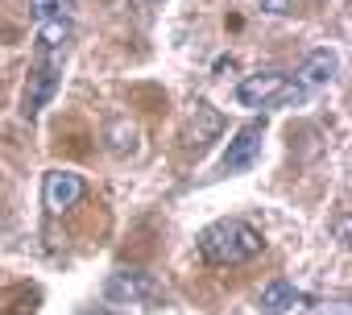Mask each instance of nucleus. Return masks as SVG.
Masks as SVG:
<instances>
[{"mask_svg": "<svg viewBox=\"0 0 352 315\" xmlns=\"http://www.w3.org/2000/svg\"><path fill=\"white\" fill-rule=\"evenodd\" d=\"M220 129H224V116H220L208 100H199V104H195V116H191V129H187V149L204 153L208 141L220 137Z\"/></svg>", "mask_w": 352, "mask_h": 315, "instance_id": "7", "label": "nucleus"}, {"mask_svg": "<svg viewBox=\"0 0 352 315\" xmlns=\"http://www.w3.org/2000/svg\"><path fill=\"white\" fill-rule=\"evenodd\" d=\"M307 315H348V303H323V307H311Z\"/></svg>", "mask_w": 352, "mask_h": 315, "instance_id": "13", "label": "nucleus"}, {"mask_svg": "<svg viewBox=\"0 0 352 315\" xmlns=\"http://www.w3.org/2000/svg\"><path fill=\"white\" fill-rule=\"evenodd\" d=\"M30 13H34V21L71 17V13H75V0H30Z\"/></svg>", "mask_w": 352, "mask_h": 315, "instance_id": "12", "label": "nucleus"}, {"mask_svg": "<svg viewBox=\"0 0 352 315\" xmlns=\"http://www.w3.org/2000/svg\"><path fill=\"white\" fill-rule=\"evenodd\" d=\"M265 249L261 232L245 220H216L199 232V257L216 270H228V265H245L253 261L257 253Z\"/></svg>", "mask_w": 352, "mask_h": 315, "instance_id": "1", "label": "nucleus"}, {"mask_svg": "<svg viewBox=\"0 0 352 315\" xmlns=\"http://www.w3.org/2000/svg\"><path fill=\"white\" fill-rule=\"evenodd\" d=\"M104 145H108L116 158H133V153L141 149V129H137V120H129V116H112L108 129H104Z\"/></svg>", "mask_w": 352, "mask_h": 315, "instance_id": "8", "label": "nucleus"}, {"mask_svg": "<svg viewBox=\"0 0 352 315\" xmlns=\"http://www.w3.org/2000/svg\"><path fill=\"white\" fill-rule=\"evenodd\" d=\"M286 75H278V71H265V75H249L245 83H236V104H245V108H274L278 104V96L286 91Z\"/></svg>", "mask_w": 352, "mask_h": 315, "instance_id": "6", "label": "nucleus"}, {"mask_svg": "<svg viewBox=\"0 0 352 315\" xmlns=\"http://www.w3.org/2000/svg\"><path fill=\"white\" fill-rule=\"evenodd\" d=\"M331 75H336V54L331 50H315L302 67H298V87L307 91V87H319V83H331Z\"/></svg>", "mask_w": 352, "mask_h": 315, "instance_id": "10", "label": "nucleus"}, {"mask_svg": "<svg viewBox=\"0 0 352 315\" xmlns=\"http://www.w3.org/2000/svg\"><path fill=\"white\" fill-rule=\"evenodd\" d=\"M83 195H87V183H83V175H75V171H50L46 183H42V204H46L50 216L71 212Z\"/></svg>", "mask_w": 352, "mask_h": 315, "instance_id": "4", "label": "nucleus"}, {"mask_svg": "<svg viewBox=\"0 0 352 315\" xmlns=\"http://www.w3.org/2000/svg\"><path fill=\"white\" fill-rule=\"evenodd\" d=\"M294 303H302L298 286H294V282H286V278H274V282L261 290V303H257V311H261V315H282V311H290Z\"/></svg>", "mask_w": 352, "mask_h": 315, "instance_id": "9", "label": "nucleus"}, {"mask_svg": "<svg viewBox=\"0 0 352 315\" xmlns=\"http://www.w3.org/2000/svg\"><path fill=\"white\" fill-rule=\"evenodd\" d=\"M261 137H265V120H249L232 133L228 149H224V175H236V171H249L257 162V153H261Z\"/></svg>", "mask_w": 352, "mask_h": 315, "instance_id": "5", "label": "nucleus"}, {"mask_svg": "<svg viewBox=\"0 0 352 315\" xmlns=\"http://www.w3.org/2000/svg\"><path fill=\"white\" fill-rule=\"evenodd\" d=\"M58 79H63V54H46V50H38L34 71H30V83H25V108H21L30 120L50 104V96L58 91Z\"/></svg>", "mask_w": 352, "mask_h": 315, "instance_id": "3", "label": "nucleus"}, {"mask_svg": "<svg viewBox=\"0 0 352 315\" xmlns=\"http://www.w3.org/2000/svg\"><path fill=\"white\" fill-rule=\"evenodd\" d=\"M71 17H54V21H38V50H46V54H63L67 50V42H71Z\"/></svg>", "mask_w": 352, "mask_h": 315, "instance_id": "11", "label": "nucleus"}, {"mask_svg": "<svg viewBox=\"0 0 352 315\" xmlns=\"http://www.w3.org/2000/svg\"><path fill=\"white\" fill-rule=\"evenodd\" d=\"M104 298L137 303V307H157V303H166V286L153 274H145V270H116L104 282Z\"/></svg>", "mask_w": 352, "mask_h": 315, "instance_id": "2", "label": "nucleus"}, {"mask_svg": "<svg viewBox=\"0 0 352 315\" xmlns=\"http://www.w3.org/2000/svg\"><path fill=\"white\" fill-rule=\"evenodd\" d=\"M83 315H116V311H83Z\"/></svg>", "mask_w": 352, "mask_h": 315, "instance_id": "14", "label": "nucleus"}]
</instances>
